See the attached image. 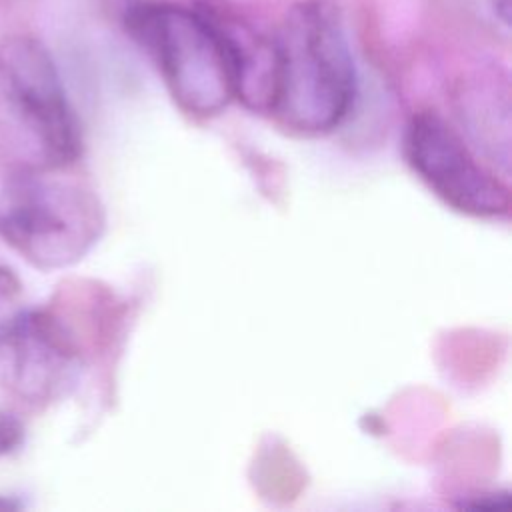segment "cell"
<instances>
[{
	"instance_id": "7a4b0ae2",
	"label": "cell",
	"mask_w": 512,
	"mask_h": 512,
	"mask_svg": "<svg viewBox=\"0 0 512 512\" xmlns=\"http://www.w3.org/2000/svg\"><path fill=\"white\" fill-rule=\"evenodd\" d=\"M80 154V130L56 64L32 36L0 42V160L16 174L56 172Z\"/></svg>"
},
{
	"instance_id": "52a82bcc",
	"label": "cell",
	"mask_w": 512,
	"mask_h": 512,
	"mask_svg": "<svg viewBox=\"0 0 512 512\" xmlns=\"http://www.w3.org/2000/svg\"><path fill=\"white\" fill-rule=\"evenodd\" d=\"M212 12L230 50L236 98L252 110L270 112L278 68L274 36L268 38L234 16Z\"/></svg>"
},
{
	"instance_id": "30bf717a",
	"label": "cell",
	"mask_w": 512,
	"mask_h": 512,
	"mask_svg": "<svg viewBox=\"0 0 512 512\" xmlns=\"http://www.w3.org/2000/svg\"><path fill=\"white\" fill-rule=\"evenodd\" d=\"M486 10L494 20H498L504 28L510 24V0H482Z\"/></svg>"
},
{
	"instance_id": "3957f363",
	"label": "cell",
	"mask_w": 512,
	"mask_h": 512,
	"mask_svg": "<svg viewBox=\"0 0 512 512\" xmlns=\"http://www.w3.org/2000/svg\"><path fill=\"white\" fill-rule=\"evenodd\" d=\"M126 28L152 54L184 112L208 118L236 98L230 50L212 8L138 4Z\"/></svg>"
},
{
	"instance_id": "9c48e42d",
	"label": "cell",
	"mask_w": 512,
	"mask_h": 512,
	"mask_svg": "<svg viewBox=\"0 0 512 512\" xmlns=\"http://www.w3.org/2000/svg\"><path fill=\"white\" fill-rule=\"evenodd\" d=\"M466 506L476 508V510H506L510 506V498L506 492L482 494V496H476V500L468 502Z\"/></svg>"
},
{
	"instance_id": "8992f818",
	"label": "cell",
	"mask_w": 512,
	"mask_h": 512,
	"mask_svg": "<svg viewBox=\"0 0 512 512\" xmlns=\"http://www.w3.org/2000/svg\"><path fill=\"white\" fill-rule=\"evenodd\" d=\"M76 370V350L62 324L44 310L0 322V386L42 402L54 398Z\"/></svg>"
},
{
	"instance_id": "8fae6325",
	"label": "cell",
	"mask_w": 512,
	"mask_h": 512,
	"mask_svg": "<svg viewBox=\"0 0 512 512\" xmlns=\"http://www.w3.org/2000/svg\"><path fill=\"white\" fill-rule=\"evenodd\" d=\"M18 292V280L16 276L0 266V298H10Z\"/></svg>"
},
{
	"instance_id": "5b68a950",
	"label": "cell",
	"mask_w": 512,
	"mask_h": 512,
	"mask_svg": "<svg viewBox=\"0 0 512 512\" xmlns=\"http://www.w3.org/2000/svg\"><path fill=\"white\" fill-rule=\"evenodd\" d=\"M404 156L414 174L452 210L474 218L508 214V186L472 154L440 114L422 110L408 120Z\"/></svg>"
},
{
	"instance_id": "6da1fadb",
	"label": "cell",
	"mask_w": 512,
	"mask_h": 512,
	"mask_svg": "<svg viewBox=\"0 0 512 512\" xmlns=\"http://www.w3.org/2000/svg\"><path fill=\"white\" fill-rule=\"evenodd\" d=\"M276 42V88L270 114L300 134L340 126L356 96V70L338 10L326 0L294 4Z\"/></svg>"
},
{
	"instance_id": "277c9868",
	"label": "cell",
	"mask_w": 512,
	"mask_h": 512,
	"mask_svg": "<svg viewBox=\"0 0 512 512\" xmlns=\"http://www.w3.org/2000/svg\"><path fill=\"white\" fill-rule=\"evenodd\" d=\"M38 174H16L0 196V236L38 268L80 260L104 232V210L84 186Z\"/></svg>"
},
{
	"instance_id": "ba28073f",
	"label": "cell",
	"mask_w": 512,
	"mask_h": 512,
	"mask_svg": "<svg viewBox=\"0 0 512 512\" xmlns=\"http://www.w3.org/2000/svg\"><path fill=\"white\" fill-rule=\"evenodd\" d=\"M24 436V428L18 418L8 412H0V456L12 452Z\"/></svg>"
},
{
	"instance_id": "7c38bea8",
	"label": "cell",
	"mask_w": 512,
	"mask_h": 512,
	"mask_svg": "<svg viewBox=\"0 0 512 512\" xmlns=\"http://www.w3.org/2000/svg\"><path fill=\"white\" fill-rule=\"evenodd\" d=\"M14 508H18V504H16V502H12L10 498L0 496V510H14Z\"/></svg>"
}]
</instances>
